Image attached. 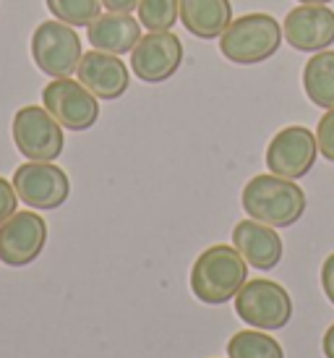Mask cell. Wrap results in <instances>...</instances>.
<instances>
[{
	"mask_svg": "<svg viewBox=\"0 0 334 358\" xmlns=\"http://www.w3.org/2000/svg\"><path fill=\"white\" fill-rule=\"evenodd\" d=\"M81 37L63 21H42L31 34V58L42 73L66 79L81 63Z\"/></svg>",
	"mask_w": 334,
	"mask_h": 358,
	"instance_id": "cell-4",
	"label": "cell"
},
{
	"mask_svg": "<svg viewBox=\"0 0 334 358\" xmlns=\"http://www.w3.org/2000/svg\"><path fill=\"white\" fill-rule=\"evenodd\" d=\"M48 243V222L37 212H16L0 225V262L8 267H27Z\"/></svg>",
	"mask_w": 334,
	"mask_h": 358,
	"instance_id": "cell-11",
	"label": "cell"
},
{
	"mask_svg": "<svg viewBox=\"0 0 334 358\" xmlns=\"http://www.w3.org/2000/svg\"><path fill=\"white\" fill-rule=\"evenodd\" d=\"M316 141H319V152L324 155V159L334 162V108L326 110L324 118L319 120V129H316Z\"/></svg>",
	"mask_w": 334,
	"mask_h": 358,
	"instance_id": "cell-21",
	"label": "cell"
},
{
	"mask_svg": "<svg viewBox=\"0 0 334 358\" xmlns=\"http://www.w3.org/2000/svg\"><path fill=\"white\" fill-rule=\"evenodd\" d=\"M19 201L21 199H19V194H16V189H13V183L0 176V225L16 215Z\"/></svg>",
	"mask_w": 334,
	"mask_h": 358,
	"instance_id": "cell-22",
	"label": "cell"
},
{
	"mask_svg": "<svg viewBox=\"0 0 334 358\" xmlns=\"http://www.w3.org/2000/svg\"><path fill=\"white\" fill-rule=\"evenodd\" d=\"M50 13L68 27H89L102 13V0H45Z\"/></svg>",
	"mask_w": 334,
	"mask_h": 358,
	"instance_id": "cell-19",
	"label": "cell"
},
{
	"mask_svg": "<svg viewBox=\"0 0 334 358\" xmlns=\"http://www.w3.org/2000/svg\"><path fill=\"white\" fill-rule=\"evenodd\" d=\"M16 150L31 162H55L63 152V126L48 113V108L27 105L13 115Z\"/></svg>",
	"mask_w": 334,
	"mask_h": 358,
	"instance_id": "cell-6",
	"label": "cell"
},
{
	"mask_svg": "<svg viewBox=\"0 0 334 358\" xmlns=\"http://www.w3.org/2000/svg\"><path fill=\"white\" fill-rule=\"evenodd\" d=\"M279 45H282V27L269 13H246L230 21L225 34L219 37L222 55L238 66L264 63L279 50Z\"/></svg>",
	"mask_w": 334,
	"mask_h": 358,
	"instance_id": "cell-3",
	"label": "cell"
},
{
	"mask_svg": "<svg viewBox=\"0 0 334 358\" xmlns=\"http://www.w3.org/2000/svg\"><path fill=\"white\" fill-rule=\"evenodd\" d=\"M303 90L316 108H334V50H319L305 60Z\"/></svg>",
	"mask_w": 334,
	"mask_h": 358,
	"instance_id": "cell-17",
	"label": "cell"
},
{
	"mask_svg": "<svg viewBox=\"0 0 334 358\" xmlns=\"http://www.w3.org/2000/svg\"><path fill=\"white\" fill-rule=\"evenodd\" d=\"M321 350H324L326 358H334V324L324 332V343H321Z\"/></svg>",
	"mask_w": 334,
	"mask_h": 358,
	"instance_id": "cell-25",
	"label": "cell"
},
{
	"mask_svg": "<svg viewBox=\"0 0 334 358\" xmlns=\"http://www.w3.org/2000/svg\"><path fill=\"white\" fill-rule=\"evenodd\" d=\"M13 189L24 204L31 209H58L71 194V180L66 170L55 162H24L13 173Z\"/></svg>",
	"mask_w": 334,
	"mask_h": 358,
	"instance_id": "cell-8",
	"label": "cell"
},
{
	"mask_svg": "<svg viewBox=\"0 0 334 358\" xmlns=\"http://www.w3.org/2000/svg\"><path fill=\"white\" fill-rule=\"evenodd\" d=\"M298 3H303V6H326L332 0H298Z\"/></svg>",
	"mask_w": 334,
	"mask_h": 358,
	"instance_id": "cell-26",
	"label": "cell"
},
{
	"mask_svg": "<svg viewBox=\"0 0 334 358\" xmlns=\"http://www.w3.org/2000/svg\"><path fill=\"white\" fill-rule=\"evenodd\" d=\"M227 358H285V350L264 329H243L227 343Z\"/></svg>",
	"mask_w": 334,
	"mask_h": 358,
	"instance_id": "cell-18",
	"label": "cell"
},
{
	"mask_svg": "<svg viewBox=\"0 0 334 358\" xmlns=\"http://www.w3.org/2000/svg\"><path fill=\"white\" fill-rule=\"evenodd\" d=\"M319 155L316 134L305 126H287L266 147V168L279 178L298 180L314 168Z\"/></svg>",
	"mask_w": 334,
	"mask_h": 358,
	"instance_id": "cell-10",
	"label": "cell"
},
{
	"mask_svg": "<svg viewBox=\"0 0 334 358\" xmlns=\"http://www.w3.org/2000/svg\"><path fill=\"white\" fill-rule=\"evenodd\" d=\"M87 37L92 50H102L110 55H126L141 40V24L128 13H99L87 27Z\"/></svg>",
	"mask_w": 334,
	"mask_h": 358,
	"instance_id": "cell-15",
	"label": "cell"
},
{
	"mask_svg": "<svg viewBox=\"0 0 334 358\" xmlns=\"http://www.w3.org/2000/svg\"><path fill=\"white\" fill-rule=\"evenodd\" d=\"M321 288H324V296L332 301L334 306V254H329L321 267Z\"/></svg>",
	"mask_w": 334,
	"mask_h": 358,
	"instance_id": "cell-23",
	"label": "cell"
},
{
	"mask_svg": "<svg viewBox=\"0 0 334 358\" xmlns=\"http://www.w3.org/2000/svg\"><path fill=\"white\" fill-rule=\"evenodd\" d=\"M76 76L97 100H118L126 94L128 84H131L126 63L118 55H110L102 50H92L87 55H81Z\"/></svg>",
	"mask_w": 334,
	"mask_h": 358,
	"instance_id": "cell-13",
	"label": "cell"
},
{
	"mask_svg": "<svg viewBox=\"0 0 334 358\" xmlns=\"http://www.w3.org/2000/svg\"><path fill=\"white\" fill-rule=\"evenodd\" d=\"M282 34L290 48L300 52L326 50L334 42V10L326 6H298L285 16Z\"/></svg>",
	"mask_w": 334,
	"mask_h": 358,
	"instance_id": "cell-12",
	"label": "cell"
},
{
	"mask_svg": "<svg viewBox=\"0 0 334 358\" xmlns=\"http://www.w3.org/2000/svg\"><path fill=\"white\" fill-rule=\"evenodd\" d=\"M102 6L112 13H131L138 6V0H102Z\"/></svg>",
	"mask_w": 334,
	"mask_h": 358,
	"instance_id": "cell-24",
	"label": "cell"
},
{
	"mask_svg": "<svg viewBox=\"0 0 334 358\" xmlns=\"http://www.w3.org/2000/svg\"><path fill=\"white\" fill-rule=\"evenodd\" d=\"M240 204L251 220H259L272 228H290L303 217L305 194L295 180L269 173L248 180L240 194Z\"/></svg>",
	"mask_w": 334,
	"mask_h": 358,
	"instance_id": "cell-2",
	"label": "cell"
},
{
	"mask_svg": "<svg viewBox=\"0 0 334 358\" xmlns=\"http://www.w3.org/2000/svg\"><path fill=\"white\" fill-rule=\"evenodd\" d=\"M42 102L52 118L68 131H87L99 118V100L73 79H52L42 90Z\"/></svg>",
	"mask_w": 334,
	"mask_h": 358,
	"instance_id": "cell-7",
	"label": "cell"
},
{
	"mask_svg": "<svg viewBox=\"0 0 334 358\" xmlns=\"http://www.w3.org/2000/svg\"><path fill=\"white\" fill-rule=\"evenodd\" d=\"M233 246L240 251L251 267L275 269L282 262V238L277 236L272 225H264L259 220H240L233 228Z\"/></svg>",
	"mask_w": 334,
	"mask_h": 358,
	"instance_id": "cell-14",
	"label": "cell"
},
{
	"mask_svg": "<svg viewBox=\"0 0 334 358\" xmlns=\"http://www.w3.org/2000/svg\"><path fill=\"white\" fill-rule=\"evenodd\" d=\"M138 24L149 31H170L177 21L180 0H138Z\"/></svg>",
	"mask_w": 334,
	"mask_h": 358,
	"instance_id": "cell-20",
	"label": "cell"
},
{
	"mask_svg": "<svg viewBox=\"0 0 334 358\" xmlns=\"http://www.w3.org/2000/svg\"><path fill=\"white\" fill-rule=\"evenodd\" d=\"M248 282V262L235 246L217 243L201 251L191 269V290L201 303L222 306Z\"/></svg>",
	"mask_w": 334,
	"mask_h": 358,
	"instance_id": "cell-1",
	"label": "cell"
},
{
	"mask_svg": "<svg viewBox=\"0 0 334 358\" xmlns=\"http://www.w3.org/2000/svg\"><path fill=\"white\" fill-rule=\"evenodd\" d=\"M183 63V42L173 31H149L141 34L131 50V69L136 79L147 84H162L173 79Z\"/></svg>",
	"mask_w": 334,
	"mask_h": 358,
	"instance_id": "cell-9",
	"label": "cell"
},
{
	"mask_svg": "<svg viewBox=\"0 0 334 358\" xmlns=\"http://www.w3.org/2000/svg\"><path fill=\"white\" fill-rule=\"evenodd\" d=\"M177 19L198 40H217L233 21L230 0H180Z\"/></svg>",
	"mask_w": 334,
	"mask_h": 358,
	"instance_id": "cell-16",
	"label": "cell"
},
{
	"mask_svg": "<svg viewBox=\"0 0 334 358\" xmlns=\"http://www.w3.org/2000/svg\"><path fill=\"white\" fill-rule=\"evenodd\" d=\"M235 314L254 329H282L293 317V301L275 280H251L235 296Z\"/></svg>",
	"mask_w": 334,
	"mask_h": 358,
	"instance_id": "cell-5",
	"label": "cell"
}]
</instances>
